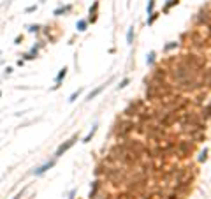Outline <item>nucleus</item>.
I'll list each match as a JSON object with an SVG mask.
<instances>
[{
	"instance_id": "f257e3e1",
	"label": "nucleus",
	"mask_w": 211,
	"mask_h": 199,
	"mask_svg": "<svg viewBox=\"0 0 211 199\" xmlns=\"http://www.w3.org/2000/svg\"><path fill=\"white\" fill-rule=\"evenodd\" d=\"M76 141H78V134H74V136H72L70 139H67L65 143H62V145H60L58 148H56V152H55V159L62 157V155L65 153L67 150H70V148L74 146V143H76Z\"/></svg>"
},
{
	"instance_id": "f03ea898",
	"label": "nucleus",
	"mask_w": 211,
	"mask_h": 199,
	"mask_svg": "<svg viewBox=\"0 0 211 199\" xmlns=\"http://www.w3.org/2000/svg\"><path fill=\"white\" fill-rule=\"evenodd\" d=\"M53 166H55V159L53 160H48V162H44V164H42V166H39V167H35V169H34V174H35V176H42V174H44V173L48 171V169H51Z\"/></svg>"
},
{
	"instance_id": "7ed1b4c3",
	"label": "nucleus",
	"mask_w": 211,
	"mask_h": 199,
	"mask_svg": "<svg viewBox=\"0 0 211 199\" xmlns=\"http://www.w3.org/2000/svg\"><path fill=\"white\" fill-rule=\"evenodd\" d=\"M65 76H67V67H64V69H60V72L56 74V78H55V86H53V88H58V86L62 85V81L65 80Z\"/></svg>"
},
{
	"instance_id": "20e7f679",
	"label": "nucleus",
	"mask_w": 211,
	"mask_h": 199,
	"mask_svg": "<svg viewBox=\"0 0 211 199\" xmlns=\"http://www.w3.org/2000/svg\"><path fill=\"white\" fill-rule=\"evenodd\" d=\"M106 86H107V85H100V86H97V88H95V90H92V92L88 93V97H86V101H92V99H95V97H97V95H100V93L104 92V88Z\"/></svg>"
},
{
	"instance_id": "39448f33",
	"label": "nucleus",
	"mask_w": 211,
	"mask_h": 199,
	"mask_svg": "<svg viewBox=\"0 0 211 199\" xmlns=\"http://www.w3.org/2000/svg\"><path fill=\"white\" fill-rule=\"evenodd\" d=\"M97 11H99V2H93V5L90 7V20L88 21H92V23L97 21Z\"/></svg>"
},
{
	"instance_id": "423d86ee",
	"label": "nucleus",
	"mask_w": 211,
	"mask_h": 199,
	"mask_svg": "<svg viewBox=\"0 0 211 199\" xmlns=\"http://www.w3.org/2000/svg\"><path fill=\"white\" fill-rule=\"evenodd\" d=\"M97 129H99V123H93V127L90 129V132L83 137V143H90V141H92V137L95 136V132H97Z\"/></svg>"
},
{
	"instance_id": "0eeeda50",
	"label": "nucleus",
	"mask_w": 211,
	"mask_h": 199,
	"mask_svg": "<svg viewBox=\"0 0 211 199\" xmlns=\"http://www.w3.org/2000/svg\"><path fill=\"white\" fill-rule=\"evenodd\" d=\"M72 11V5L69 4V5H64V7H58V9H55V16H64V14H67V13H70Z\"/></svg>"
},
{
	"instance_id": "6e6552de",
	"label": "nucleus",
	"mask_w": 211,
	"mask_h": 199,
	"mask_svg": "<svg viewBox=\"0 0 211 199\" xmlns=\"http://www.w3.org/2000/svg\"><path fill=\"white\" fill-rule=\"evenodd\" d=\"M37 53H39V46H34V48L25 55V58H26V60H34V58L37 56Z\"/></svg>"
},
{
	"instance_id": "1a4fd4ad",
	"label": "nucleus",
	"mask_w": 211,
	"mask_h": 199,
	"mask_svg": "<svg viewBox=\"0 0 211 199\" xmlns=\"http://www.w3.org/2000/svg\"><path fill=\"white\" fill-rule=\"evenodd\" d=\"M76 28H78L79 32H85L88 28V20H79L78 23H76Z\"/></svg>"
},
{
	"instance_id": "9d476101",
	"label": "nucleus",
	"mask_w": 211,
	"mask_h": 199,
	"mask_svg": "<svg viewBox=\"0 0 211 199\" xmlns=\"http://www.w3.org/2000/svg\"><path fill=\"white\" fill-rule=\"evenodd\" d=\"M155 60H157V53H155V51H150V53H148V56H146V64L151 67L153 64H155Z\"/></svg>"
},
{
	"instance_id": "9b49d317",
	"label": "nucleus",
	"mask_w": 211,
	"mask_h": 199,
	"mask_svg": "<svg viewBox=\"0 0 211 199\" xmlns=\"http://www.w3.org/2000/svg\"><path fill=\"white\" fill-rule=\"evenodd\" d=\"M134 35H135L134 27H130L129 30H127V44H132V42H134Z\"/></svg>"
},
{
	"instance_id": "f8f14e48",
	"label": "nucleus",
	"mask_w": 211,
	"mask_h": 199,
	"mask_svg": "<svg viewBox=\"0 0 211 199\" xmlns=\"http://www.w3.org/2000/svg\"><path fill=\"white\" fill-rule=\"evenodd\" d=\"M208 153H210V150L204 148V150L199 153V162H206V160H208Z\"/></svg>"
},
{
	"instance_id": "ddd939ff",
	"label": "nucleus",
	"mask_w": 211,
	"mask_h": 199,
	"mask_svg": "<svg viewBox=\"0 0 211 199\" xmlns=\"http://www.w3.org/2000/svg\"><path fill=\"white\" fill-rule=\"evenodd\" d=\"M178 4H180V0H169L165 4V7H164V13H169V9H171L172 5H178Z\"/></svg>"
},
{
	"instance_id": "4468645a",
	"label": "nucleus",
	"mask_w": 211,
	"mask_h": 199,
	"mask_svg": "<svg viewBox=\"0 0 211 199\" xmlns=\"http://www.w3.org/2000/svg\"><path fill=\"white\" fill-rule=\"evenodd\" d=\"M129 85H130V80H129V78H125V80L120 81V85L116 86V88H118V90H123V88H127Z\"/></svg>"
},
{
	"instance_id": "2eb2a0df",
	"label": "nucleus",
	"mask_w": 211,
	"mask_h": 199,
	"mask_svg": "<svg viewBox=\"0 0 211 199\" xmlns=\"http://www.w3.org/2000/svg\"><path fill=\"white\" fill-rule=\"evenodd\" d=\"M146 13H148V14L155 13V0H150V2H148V5H146Z\"/></svg>"
},
{
	"instance_id": "dca6fc26",
	"label": "nucleus",
	"mask_w": 211,
	"mask_h": 199,
	"mask_svg": "<svg viewBox=\"0 0 211 199\" xmlns=\"http://www.w3.org/2000/svg\"><path fill=\"white\" fill-rule=\"evenodd\" d=\"M97 190H99V182L95 180V182H93V188L90 190V196H88V197L93 199V197H95V194H97Z\"/></svg>"
},
{
	"instance_id": "f3484780",
	"label": "nucleus",
	"mask_w": 211,
	"mask_h": 199,
	"mask_svg": "<svg viewBox=\"0 0 211 199\" xmlns=\"http://www.w3.org/2000/svg\"><path fill=\"white\" fill-rule=\"evenodd\" d=\"M157 18H158V13H151V14H150V16H148V20H146V23H148V25H153Z\"/></svg>"
},
{
	"instance_id": "a211bd4d",
	"label": "nucleus",
	"mask_w": 211,
	"mask_h": 199,
	"mask_svg": "<svg viewBox=\"0 0 211 199\" xmlns=\"http://www.w3.org/2000/svg\"><path fill=\"white\" fill-rule=\"evenodd\" d=\"M28 32H30V34H39L40 27L39 25H28Z\"/></svg>"
},
{
	"instance_id": "6ab92c4d",
	"label": "nucleus",
	"mask_w": 211,
	"mask_h": 199,
	"mask_svg": "<svg viewBox=\"0 0 211 199\" xmlns=\"http://www.w3.org/2000/svg\"><path fill=\"white\" fill-rule=\"evenodd\" d=\"M81 92H83V88H79L78 92H74V93H72V95H70V97H69V102H74V101H76V99H78L79 95H81Z\"/></svg>"
},
{
	"instance_id": "aec40b11",
	"label": "nucleus",
	"mask_w": 211,
	"mask_h": 199,
	"mask_svg": "<svg viewBox=\"0 0 211 199\" xmlns=\"http://www.w3.org/2000/svg\"><path fill=\"white\" fill-rule=\"evenodd\" d=\"M174 48H178V42H169V44L164 48V51H171V50H174Z\"/></svg>"
},
{
	"instance_id": "412c9836",
	"label": "nucleus",
	"mask_w": 211,
	"mask_h": 199,
	"mask_svg": "<svg viewBox=\"0 0 211 199\" xmlns=\"http://www.w3.org/2000/svg\"><path fill=\"white\" fill-rule=\"evenodd\" d=\"M37 7H39L37 4H34V5H28V7L25 9V13H26V14H28V13H34V11H37Z\"/></svg>"
},
{
	"instance_id": "4be33fe9",
	"label": "nucleus",
	"mask_w": 211,
	"mask_h": 199,
	"mask_svg": "<svg viewBox=\"0 0 211 199\" xmlns=\"http://www.w3.org/2000/svg\"><path fill=\"white\" fill-rule=\"evenodd\" d=\"M74 196H76V188H72V190L69 192V199H74Z\"/></svg>"
},
{
	"instance_id": "5701e85b",
	"label": "nucleus",
	"mask_w": 211,
	"mask_h": 199,
	"mask_svg": "<svg viewBox=\"0 0 211 199\" xmlns=\"http://www.w3.org/2000/svg\"><path fill=\"white\" fill-rule=\"evenodd\" d=\"M23 194H25V190H21V192H19V194H16V196H14L13 199H19V197H23Z\"/></svg>"
},
{
	"instance_id": "b1692460",
	"label": "nucleus",
	"mask_w": 211,
	"mask_h": 199,
	"mask_svg": "<svg viewBox=\"0 0 211 199\" xmlns=\"http://www.w3.org/2000/svg\"><path fill=\"white\" fill-rule=\"evenodd\" d=\"M21 41H23V37H16V42H14V44H21Z\"/></svg>"
},
{
	"instance_id": "393cba45",
	"label": "nucleus",
	"mask_w": 211,
	"mask_h": 199,
	"mask_svg": "<svg viewBox=\"0 0 211 199\" xmlns=\"http://www.w3.org/2000/svg\"><path fill=\"white\" fill-rule=\"evenodd\" d=\"M40 2H46V0H40Z\"/></svg>"
},
{
	"instance_id": "a878e982",
	"label": "nucleus",
	"mask_w": 211,
	"mask_h": 199,
	"mask_svg": "<svg viewBox=\"0 0 211 199\" xmlns=\"http://www.w3.org/2000/svg\"><path fill=\"white\" fill-rule=\"evenodd\" d=\"M0 97H2V92H0Z\"/></svg>"
},
{
	"instance_id": "bb28decb",
	"label": "nucleus",
	"mask_w": 211,
	"mask_h": 199,
	"mask_svg": "<svg viewBox=\"0 0 211 199\" xmlns=\"http://www.w3.org/2000/svg\"><path fill=\"white\" fill-rule=\"evenodd\" d=\"M0 55H2V51H0Z\"/></svg>"
}]
</instances>
